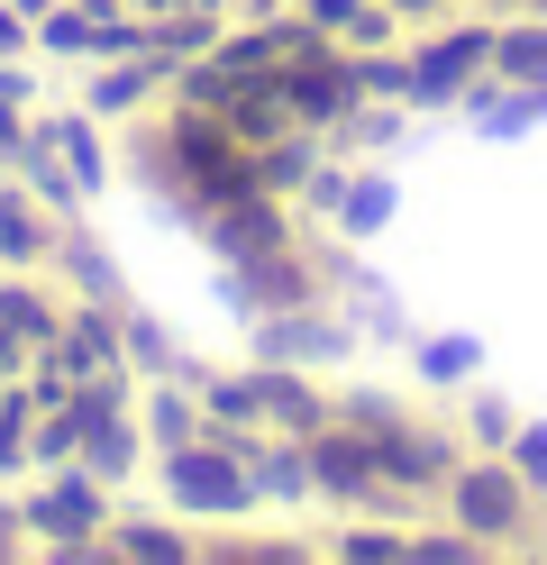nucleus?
Returning <instances> with one entry per match:
<instances>
[{
    "instance_id": "nucleus-3",
    "label": "nucleus",
    "mask_w": 547,
    "mask_h": 565,
    "mask_svg": "<svg viewBox=\"0 0 547 565\" xmlns=\"http://www.w3.org/2000/svg\"><path fill=\"white\" fill-rule=\"evenodd\" d=\"M520 475L547 483V429H520Z\"/></svg>"
},
{
    "instance_id": "nucleus-1",
    "label": "nucleus",
    "mask_w": 547,
    "mask_h": 565,
    "mask_svg": "<svg viewBox=\"0 0 547 565\" xmlns=\"http://www.w3.org/2000/svg\"><path fill=\"white\" fill-rule=\"evenodd\" d=\"M474 356H484V347H474V338H456V347H429L420 365H429V383H465V374H474Z\"/></svg>"
},
{
    "instance_id": "nucleus-2",
    "label": "nucleus",
    "mask_w": 547,
    "mask_h": 565,
    "mask_svg": "<svg viewBox=\"0 0 547 565\" xmlns=\"http://www.w3.org/2000/svg\"><path fill=\"white\" fill-rule=\"evenodd\" d=\"M375 220H392V192H375V183H365V192L347 201V228H356V237H375Z\"/></svg>"
}]
</instances>
